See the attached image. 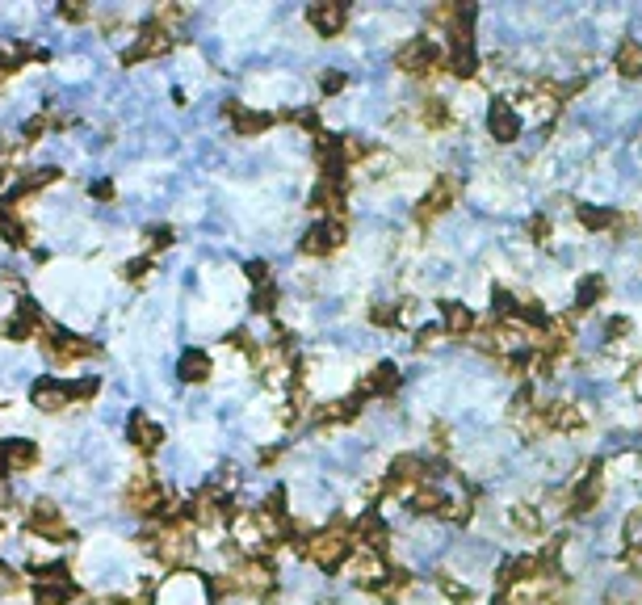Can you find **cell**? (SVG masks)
<instances>
[{
    "label": "cell",
    "instance_id": "obj_1",
    "mask_svg": "<svg viewBox=\"0 0 642 605\" xmlns=\"http://www.w3.org/2000/svg\"><path fill=\"white\" fill-rule=\"evenodd\" d=\"M353 534L344 530L341 522L336 525H324V530H315V534L299 538V555L307 559V564L324 567V572H336V567H344L349 559H353Z\"/></svg>",
    "mask_w": 642,
    "mask_h": 605
},
{
    "label": "cell",
    "instance_id": "obj_2",
    "mask_svg": "<svg viewBox=\"0 0 642 605\" xmlns=\"http://www.w3.org/2000/svg\"><path fill=\"white\" fill-rule=\"evenodd\" d=\"M395 68L403 76H416V81H433L445 68V55H441V47L428 34H416L395 51Z\"/></svg>",
    "mask_w": 642,
    "mask_h": 605
},
{
    "label": "cell",
    "instance_id": "obj_3",
    "mask_svg": "<svg viewBox=\"0 0 642 605\" xmlns=\"http://www.w3.org/2000/svg\"><path fill=\"white\" fill-rule=\"evenodd\" d=\"M122 505L139 517H165L168 513V496H165V483L156 480L151 471H139L126 480V492H122Z\"/></svg>",
    "mask_w": 642,
    "mask_h": 605
},
{
    "label": "cell",
    "instance_id": "obj_4",
    "mask_svg": "<svg viewBox=\"0 0 642 605\" xmlns=\"http://www.w3.org/2000/svg\"><path fill=\"white\" fill-rule=\"evenodd\" d=\"M143 547H148L165 567H185L193 559V538L173 522L160 525V530H148V534H143Z\"/></svg>",
    "mask_w": 642,
    "mask_h": 605
},
{
    "label": "cell",
    "instance_id": "obj_5",
    "mask_svg": "<svg viewBox=\"0 0 642 605\" xmlns=\"http://www.w3.org/2000/svg\"><path fill=\"white\" fill-rule=\"evenodd\" d=\"M458 198H462V185H458V177H453V173L433 177L428 193H424L420 207H416V223H420V227H428V223L441 219L445 210H453V202H458Z\"/></svg>",
    "mask_w": 642,
    "mask_h": 605
},
{
    "label": "cell",
    "instance_id": "obj_6",
    "mask_svg": "<svg viewBox=\"0 0 642 605\" xmlns=\"http://www.w3.org/2000/svg\"><path fill=\"white\" fill-rule=\"evenodd\" d=\"M601 496H604V463H587V471L571 483V492H567L562 505H567L571 517H584V513H592L601 505Z\"/></svg>",
    "mask_w": 642,
    "mask_h": 605
},
{
    "label": "cell",
    "instance_id": "obj_7",
    "mask_svg": "<svg viewBox=\"0 0 642 605\" xmlns=\"http://www.w3.org/2000/svg\"><path fill=\"white\" fill-rule=\"evenodd\" d=\"M26 530L34 538H42V542H72V530L68 522H63V513H59V505H51V500H38V505H30L26 509Z\"/></svg>",
    "mask_w": 642,
    "mask_h": 605
},
{
    "label": "cell",
    "instance_id": "obj_8",
    "mask_svg": "<svg viewBox=\"0 0 642 605\" xmlns=\"http://www.w3.org/2000/svg\"><path fill=\"white\" fill-rule=\"evenodd\" d=\"M344 198H349V173H319V185L311 193V207L324 219H341L344 215Z\"/></svg>",
    "mask_w": 642,
    "mask_h": 605
},
{
    "label": "cell",
    "instance_id": "obj_9",
    "mask_svg": "<svg viewBox=\"0 0 642 605\" xmlns=\"http://www.w3.org/2000/svg\"><path fill=\"white\" fill-rule=\"evenodd\" d=\"M344 219H319L311 232L299 240V252L302 257H332V252H341L344 248Z\"/></svg>",
    "mask_w": 642,
    "mask_h": 605
},
{
    "label": "cell",
    "instance_id": "obj_10",
    "mask_svg": "<svg viewBox=\"0 0 642 605\" xmlns=\"http://www.w3.org/2000/svg\"><path fill=\"white\" fill-rule=\"evenodd\" d=\"M349 576H353L357 589L366 592H383L386 580H391V567H386L383 555H374V550H353V559H349Z\"/></svg>",
    "mask_w": 642,
    "mask_h": 605
},
{
    "label": "cell",
    "instance_id": "obj_11",
    "mask_svg": "<svg viewBox=\"0 0 642 605\" xmlns=\"http://www.w3.org/2000/svg\"><path fill=\"white\" fill-rule=\"evenodd\" d=\"M42 349H46V358L55 362V366H76V362L97 354V345L89 337H72V332H46Z\"/></svg>",
    "mask_w": 642,
    "mask_h": 605
},
{
    "label": "cell",
    "instance_id": "obj_12",
    "mask_svg": "<svg viewBox=\"0 0 642 605\" xmlns=\"http://www.w3.org/2000/svg\"><path fill=\"white\" fill-rule=\"evenodd\" d=\"M575 219H579L584 232H596V235H621L626 227H638V219H629V215H621L613 207H592V202L575 207Z\"/></svg>",
    "mask_w": 642,
    "mask_h": 605
},
{
    "label": "cell",
    "instance_id": "obj_13",
    "mask_svg": "<svg viewBox=\"0 0 642 605\" xmlns=\"http://www.w3.org/2000/svg\"><path fill=\"white\" fill-rule=\"evenodd\" d=\"M349 534H353L357 550H374V555H383L386 542H391V525H386V517L378 509H366L353 525H349Z\"/></svg>",
    "mask_w": 642,
    "mask_h": 605
},
{
    "label": "cell",
    "instance_id": "obj_14",
    "mask_svg": "<svg viewBox=\"0 0 642 605\" xmlns=\"http://www.w3.org/2000/svg\"><path fill=\"white\" fill-rule=\"evenodd\" d=\"M173 47V30L160 26V21H148V26L135 34V47L122 55V64L131 68V64H143V59H160Z\"/></svg>",
    "mask_w": 642,
    "mask_h": 605
},
{
    "label": "cell",
    "instance_id": "obj_15",
    "mask_svg": "<svg viewBox=\"0 0 642 605\" xmlns=\"http://www.w3.org/2000/svg\"><path fill=\"white\" fill-rule=\"evenodd\" d=\"M307 21H311L315 34L336 38V34H344V26H349V4H344V0H319V4L307 9Z\"/></svg>",
    "mask_w": 642,
    "mask_h": 605
},
{
    "label": "cell",
    "instance_id": "obj_16",
    "mask_svg": "<svg viewBox=\"0 0 642 605\" xmlns=\"http://www.w3.org/2000/svg\"><path fill=\"white\" fill-rule=\"evenodd\" d=\"M223 118L235 126V135H244V139H252V135H265L269 126L277 123L274 114H265V110H252V106H244V101H227L223 106Z\"/></svg>",
    "mask_w": 642,
    "mask_h": 605
},
{
    "label": "cell",
    "instance_id": "obj_17",
    "mask_svg": "<svg viewBox=\"0 0 642 605\" xmlns=\"http://www.w3.org/2000/svg\"><path fill=\"white\" fill-rule=\"evenodd\" d=\"M520 126H525V118H520L517 106H512L508 97H495L492 110H487V131H492V139L512 143V139H520Z\"/></svg>",
    "mask_w": 642,
    "mask_h": 605
},
{
    "label": "cell",
    "instance_id": "obj_18",
    "mask_svg": "<svg viewBox=\"0 0 642 605\" xmlns=\"http://www.w3.org/2000/svg\"><path fill=\"white\" fill-rule=\"evenodd\" d=\"M399 383H403V379H399L395 362H378V366H374V371L357 383V396H361V399H395Z\"/></svg>",
    "mask_w": 642,
    "mask_h": 605
},
{
    "label": "cell",
    "instance_id": "obj_19",
    "mask_svg": "<svg viewBox=\"0 0 642 605\" xmlns=\"http://www.w3.org/2000/svg\"><path fill=\"white\" fill-rule=\"evenodd\" d=\"M361 408H366V399L357 396H344V399H328V404H319L315 408V425H353L357 416H361Z\"/></svg>",
    "mask_w": 642,
    "mask_h": 605
},
{
    "label": "cell",
    "instance_id": "obj_20",
    "mask_svg": "<svg viewBox=\"0 0 642 605\" xmlns=\"http://www.w3.org/2000/svg\"><path fill=\"white\" fill-rule=\"evenodd\" d=\"M441 332L453 337V341H470L475 337V311L458 299H445L441 302Z\"/></svg>",
    "mask_w": 642,
    "mask_h": 605
},
{
    "label": "cell",
    "instance_id": "obj_21",
    "mask_svg": "<svg viewBox=\"0 0 642 605\" xmlns=\"http://www.w3.org/2000/svg\"><path fill=\"white\" fill-rule=\"evenodd\" d=\"M38 332H42V311H38V302H17L13 316L4 320V337H9V341H34Z\"/></svg>",
    "mask_w": 642,
    "mask_h": 605
},
{
    "label": "cell",
    "instance_id": "obj_22",
    "mask_svg": "<svg viewBox=\"0 0 642 605\" xmlns=\"http://www.w3.org/2000/svg\"><path fill=\"white\" fill-rule=\"evenodd\" d=\"M416 123H420L428 135H441V131H450L458 118H453V110H450V101H445V97H424L420 106H416Z\"/></svg>",
    "mask_w": 642,
    "mask_h": 605
},
{
    "label": "cell",
    "instance_id": "obj_23",
    "mask_svg": "<svg viewBox=\"0 0 642 605\" xmlns=\"http://www.w3.org/2000/svg\"><path fill=\"white\" fill-rule=\"evenodd\" d=\"M126 438H131V446H135L139 454H156L160 446H165V429L156 425L148 413H135L131 416V425H126Z\"/></svg>",
    "mask_w": 642,
    "mask_h": 605
},
{
    "label": "cell",
    "instance_id": "obj_24",
    "mask_svg": "<svg viewBox=\"0 0 642 605\" xmlns=\"http://www.w3.org/2000/svg\"><path fill=\"white\" fill-rule=\"evenodd\" d=\"M30 399L38 404L42 413H59V408H68V404H72V391H68V383H59V379H51V374H46V379H38V383H34Z\"/></svg>",
    "mask_w": 642,
    "mask_h": 605
},
{
    "label": "cell",
    "instance_id": "obj_25",
    "mask_svg": "<svg viewBox=\"0 0 642 605\" xmlns=\"http://www.w3.org/2000/svg\"><path fill=\"white\" fill-rule=\"evenodd\" d=\"M0 235H4V244L30 248V223L21 219V210H17L9 198L0 202Z\"/></svg>",
    "mask_w": 642,
    "mask_h": 605
},
{
    "label": "cell",
    "instance_id": "obj_26",
    "mask_svg": "<svg viewBox=\"0 0 642 605\" xmlns=\"http://www.w3.org/2000/svg\"><path fill=\"white\" fill-rule=\"evenodd\" d=\"M4 458H9V475H26V471L38 467V446L26 438L4 441Z\"/></svg>",
    "mask_w": 642,
    "mask_h": 605
},
{
    "label": "cell",
    "instance_id": "obj_27",
    "mask_svg": "<svg viewBox=\"0 0 642 605\" xmlns=\"http://www.w3.org/2000/svg\"><path fill=\"white\" fill-rule=\"evenodd\" d=\"M604 294H609V282H604L601 274H584V277H579V286H575V311H579V316H584V311H592Z\"/></svg>",
    "mask_w": 642,
    "mask_h": 605
},
{
    "label": "cell",
    "instance_id": "obj_28",
    "mask_svg": "<svg viewBox=\"0 0 642 605\" xmlns=\"http://www.w3.org/2000/svg\"><path fill=\"white\" fill-rule=\"evenodd\" d=\"M55 181H59V168H34V173H21V181H17V190H13V198H9V202L17 207L21 198L46 190V185H55Z\"/></svg>",
    "mask_w": 642,
    "mask_h": 605
},
{
    "label": "cell",
    "instance_id": "obj_29",
    "mask_svg": "<svg viewBox=\"0 0 642 605\" xmlns=\"http://www.w3.org/2000/svg\"><path fill=\"white\" fill-rule=\"evenodd\" d=\"M508 522H512V530L525 534V538H537L542 530H546V517H542V509H533V505H512Z\"/></svg>",
    "mask_w": 642,
    "mask_h": 605
},
{
    "label": "cell",
    "instance_id": "obj_30",
    "mask_svg": "<svg viewBox=\"0 0 642 605\" xmlns=\"http://www.w3.org/2000/svg\"><path fill=\"white\" fill-rule=\"evenodd\" d=\"M181 383H206L210 379V354H202V349H190V354H181Z\"/></svg>",
    "mask_w": 642,
    "mask_h": 605
},
{
    "label": "cell",
    "instance_id": "obj_31",
    "mask_svg": "<svg viewBox=\"0 0 642 605\" xmlns=\"http://www.w3.org/2000/svg\"><path fill=\"white\" fill-rule=\"evenodd\" d=\"M34 601L38 605H72L76 601V580H55V584H38L34 589Z\"/></svg>",
    "mask_w": 642,
    "mask_h": 605
},
{
    "label": "cell",
    "instance_id": "obj_32",
    "mask_svg": "<svg viewBox=\"0 0 642 605\" xmlns=\"http://www.w3.org/2000/svg\"><path fill=\"white\" fill-rule=\"evenodd\" d=\"M613 68L621 72V76H629V81H638L642 76V42H621V47H617Z\"/></svg>",
    "mask_w": 642,
    "mask_h": 605
},
{
    "label": "cell",
    "instance_id": "obj_33",
    "mask_svg": "<svg viewBox=\"0 0 642 605\" xmlns=\"http://www.w3.org/2000/svg\"><path fill=\"white\" fill-rule=\"evenodd\" d=\"M437 589L450 597V605H475V589H470V584H462V580H453L450 572H441V576H437Z\"/></svg>",
    "mask_w": 642,
    "mask_h": 605
},
{
    "label": "cell",
    "instance_id": "obj_34",
    "mask_svg": "<svg viewBox=\"0 0 642 605\" xmlns=\"http://www.w3.org/2000/svg\"><path fill=\"white\" fill-rule=\"evenodd\" d=\"M369 324H374V328H399V324H403L399 302H374V307H369Z\"/></svg>",
    "mask_w": 642,
    "mask_h": 605
},
{
    "label": "cell",
    "instance_id": "obj_35",
    "mask_svg": "<svg viewBox=\"0 0 642 605\" xmlns=\"http://www.w3.org/2000/svg\"><path fill=\"white\" fill-rule=\"evenodd\" d=\"M68 391H72V404H93L101 383L97 379H76V383H68Z\"/></svg>",
    "mask_w": 642,
    "mask_h": 605
},
{
    "label": "cell",
    "instance_id": "obj_36",
    "mask_svg": "<svg viewBox=\"0 0 642 605\" xmlns=\"http://www.w3.org/2000/svg\"><path fill=\"white\" fill-rule=\"evenodd\" d=\"M21 589H26V576L13 572L9 564H0V592H4V597H13V592H21Z\"/></svg>",
    "mask_w": 642,
    "mask_h": 605
},
{
    "label": "cell",
    "instance_id": "obj_37",
    "mask_svg": "<svg viewBox=\"0 0 642 605\" xmlns=\"http://www.w3.org/2000/svg\"><path fill=\"white\" fill-rule=\"evenodd\" d=\"M274 307H277V290H274V286L252 290V311H257V316H269Z\"/></svg>",
    "mask_w": 642,
    "mask_h": 605
},
{
    "label": "cell",
    "instance_id": "obj_38",
    "mask_svg": "<svg viewBox=\"0 0 642 605\" xmlns=\"http://www.w3.org/2000/svg\"><path fill=\"white\" fill-rule=\"evenodd\" d=\"M550 232H554V223H550L546 215H533L529 219V240L533 244H550Z\"/></svg>",
    "mask_w": 642,
    "mask_h": 605
},
{
    "label": "cell",
    "instance_id": "obj_39",
    "mask_svg": "<svg viewBox=\"0 0 642 605\" xmlns=\"http://www.w3.org/2000/svg\"><path fill=\"white\" fill-rule=\"evenodd\" d=\"M248 282H252L257 290L274 286V274H269V265H265V261H252V265H248Z\"/></svg>",
    "mask_w": 642,
    "mask_h": 605
},
{
    "label": "cell",
    "instance_id": "obj_40",
    "mask_svg": "<svg viewBox=\"0 0 642 605\" xmlns=\"http://www.w3.org/2000/svg\"><path fill=\"white\" fill-rule=\"evenodd\" d=\"M173 244V227H151L148 232V248L151 252H160V248H168Z\"/></svg>",
    "mask_w": 642,
    "mask_h": 605
},
{
    "label": "cell",
    "instance_id": "obj_41",
    "mask_svg": "<svg viewBox=\"0 0 642 605\" xmlns=\"http://www.w3.org/2000/svg\"><path fill=\"white\" fill-rule=\"evenodd\" d=\"M148 269H151V257H139V261H131L122 269L126 277H131V282H143V277H148Z\"/></svg>",
    "mask_w": 642,
    "mask_h": 605
},
{
    "label": "cell",
    "instance_id": "obj_42",
    "mask_svg": "<svg viewBox=\"0 0 642 605\" xmlns=\"http://www.w3.org/2000/svg\"><path fill=\"white\" fill-rule=\"evenodd\" d=\"M319 89H324L328 97L341 93V89H344V76H341V72H324V76H319Z\"/></svg>",
    "mask_w": 642,
    "mask_h": 605
},
{
    "label": "cell",
    "instance_id": "obj_43",
    "mask_svg": "<svg viewBox=\"0 0 642 605\" xmlns=\"http://www.w3.org/2000/svg\"><path fill=\"white\" fill-rule=\"evenodd\" d=\"M17 64H21V55H0V84L9 81V76H13V72H17Z\"/></svg>",
    "mask_w": 642,
    "mask_h": 605
},
{
    "label": "cell",
    "instance_id": "obj_44",
    "mask_svg": "<svg viewBox=\"0 0 642 605\" xmlns=\"http://www.w3.org/2000/svg\"><path fill=\"white\" fill-rule=\"evenodd\" d=\"M437 337H441V328H420V332H416V349H428V345H437Z\"/></svg>",
    "mask_w": 642,
    "mask_h": 605
},
{
    "label": "cell",
    "instance_id": "obj_45",
    "mask_svg": "<svg viewBox=\"0 0 642 605\" xmlns=\"http://www.w3.org/2000/svg\"><path fill=\"white\" fill-rule=\"evenodd\" d=\"M59 17H63V21H84V17H89V9H80V4H63V9H59Z\"/></svg>",
    "mask_w": 642,
    "mask_h": 605
},
{
    "label": "cell",
    "instance_id": "obj_46",
    "mask_svg": "<svg viewBox=\"0 0 642 605\" xmlns=\"http://www.w3.org/2000/svg\"><path fill=\"white\" fill-rule=\"evenodd\" d=\"M626 567H629V572H634V576H642V547L626 550Z\"/></svg>",
    "mask_w": 642,
    "mask_h": 605
},
{
    "label": "cell",
    "instance_id": "obj_47",
    "mask_svg": "<svg viewBox=\"0 0 642 605\" xmlns=\"http://www.w3.org/2000/svg\"><path fill=\"white\" fill-rule=\"evenodd\" d=\"M93 198L110 202V198H114V181H97V185H93Z\"/></svg>",
    "mask_w": 642,
    "mask_h": 605
},
{
    "label": "cell",
    "instance_id": "obj_48",
    "mask_svg": "<svg viewBox=\"0 0 642 605\" xmlns=\"http://www.w3.org/2000/svg\"><path fill=\"white\" fill-rule=\"evenodd\" d=\"M277 458H282V446H274V450H260V467H274Z\"/></svg>",
    "mask_w": 642,
    "mask_h": 605
},
{
    "label": "cell",
    "instance_id": "obj_49",
    "mask_svg": "<svg viewBox=\"0 0 642 605\" xmlns=\"http://www.w3.org/2000/svg\"><path fill=\"white\" fill-rule=\"evenodd\" d=\"M9 480V458H4V446H0V483Z\"/></svg>",
    "mask_w": 642,
    "mask_h": 605
},
{
    "label": "cell",
    "instance_id": "obj_50",
    "mask_svg": "<svg viewBox=\"0 0 642 605\" xmlns=\"http://www.w3.org/2000/svg\"><path fill=\"white\" fill-rule=\"evenodd\" d=\"M634 387H638V396H642V366L634 371Z\"/></svg>",
    "mask_w": 642,
    "mask_h": 605
}]
</instances>
